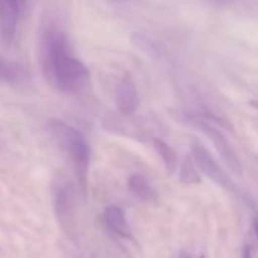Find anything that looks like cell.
<instances>
[{"label":"cell","instance_id":"7a4b0ae2","mask_svg":"<svg viewBox=\"0 0 258 258\" xmlns=\"http://www.w3.org/2000/svg\"><path fill=\"white\" fill-rule=\"evenodd\" d=\"M48 128L59 148L72 160L80 189L83 194H86L90 166V146L85 136L75 127L59 120H50L48 122Z\"/></svg>","mask_w":258,"mask_h":258},{"label":"cell","instance_id":"ba28073f","mask_svg":"<svg viewBox=\"0 0 258 258\" xmlns=\"http://www.w3.org/2000/svg\"><path fill=\"white\" fill-rule=\"evenodd\" d=\"M27 78V71L19 63L4 59L0 57V81L12 83H20Z\"/></svg>","mask_w":258,"mask_h":258},{"label":"cell","instance_id":"9a60e30c","mask_svg":"<svg viewBox=\"0 0 258 258\" xmlns=\"http://www.w3.org/2000/svg\"><path fill=\"white\" fill-rule=\"evenodd\" d=\"M251 105L253 106L254 108H257V110H258V100L257 101H251Z\"/></svg>","mask_w":258,"mask_h":258},{"label":"cell","instance_id":"277c9868","mask_svg":"<svg viewBox=\"0 0 258 258\" xmlns=\"http://www.w3.org/2000/svg\"><path fill=\"white\" fill-rule=\"evenodd\" d=\"M191 154H193L194 161H196V164L198 165V168L201 169V171L204 175L208 176L211 180H213L214 183L221 185L222 188L236 193L237 188L233 184V181H232L231 179L228 178V175L219 168L218 164L214 161V159L212 158L211 154H209L201 144H194Z\"/></svg>","mask_w":258,"mask_h":258},{"label":"cell","instance_id":"6da1fadb","mask_svg":"<svg viewBox=\"0 0 258 258\" xmlns=\"http://www.w3.org/2000/svg\"><path fill=\"white\" fill-rule=\"evenodd\" d=\"M40 64L45 78L63 92H78L90 78L87 67L68 53L66 35L57 30H49L43 37Z\"/></svg>","mask_w":258,"mask_h":258},{"label":"cell","instance_id":"30bf717a","mask_svg":"<svg viewBox=\"0 0 258 258\" xmlns=\"http://www.w3.org/2000/svg\"><path fill=\"white\" fill-rule=\"evenodd\" d=\"M154 148H155L156 153L159 154V156H160L161 160H163L169 175L174 174L176 165H178V156H176L175 151H174L165 141L160 140V139H155V140H154Z\"/></svg>","mask_w":258,"mask_h":258},{"label":"cell","instance_id":"3957f363","mask_svg":"<svg viewBox=\"0 0 258 258\" xmlns=\"http://www.w3.org/2000/svg\"><path fill=\"white\" fill-rule=\"evenodd\" d=\"M179 116H180L181 122L193 126V127L198 128L202 133L206 134V135L212 140L213 145L216 146L217 151H218L219 155L222 156V159H223V161L226 163V165L228 166V168H231V170L233 171L234 174L241 175V163H239L236 153H234L233 149L231 148L229 143L227 141V139L224 138L223 134H222L221 131H218L216 127L209 125V123L207 122V121H204L201 116L191 115V113H179Z\"/></svg>","mask_w":258,"mask_h":258},{"label":"cell","instance_id":"9c48e42d","mask_svg":"<svg viewBox=\"0 0 258 258\" xmlns=\"http://www.w3.org/2000/svg\"><path fill=\"white\" fill-rule=\"evenodd\" d=\"M127 183L130 190L133 191L140 201L151 202L156 198L155 190H154L153 186L148 183V180H146L143 175L133 174V175L128 178Z\"/></svg>","mask_w":258,"mask_h":258},{"label":"cell","instance_id":"8992f818","mask_svg":"<svg viewBox=\"0 0 258 258\" xmlns=\"http://www.w3.org/2000/svg\"><path fill=\"white\" fill-rule=\"evenodd\" d=\"M115 102L123 115H133L139 107V95L131 76H126L117 85Z\"/></svg>","mask_w":258,"mask_h":258},{"label":"cell","instance_id":"5bb4252c","mask_svg":"<svg viewBox=\"0 0 258 258\" xmlns=\"http://www.w3.org/2000/svg\"><path fill=\"white\" fill-rule=\"evenodd\" d=\"M214 3H218V4H224V3H229L232 0H213Z\"/></svg>","mask_w":258,"mask_h":258},{"label":"cell","instance_id":"52a82bcc","mask_svg":"<svg viewBox=\"0 0 258 258\" xmlns=\"http://www.w3.org/2000/svg\"><path fill=\"white\" fill-rule=\"evenodd\" d=\"M106 226L117 236L123 238H133L130 226H128L122 209L116 206H110L105 212Z\"/></svg>","mask_w":258,"mask_h":258},{"label":"cell","instance_id":"7c38bea8","mask_svg":"<svg viewBox=\"0 0 258 258\" xmlns=\"http://www.w3.org/2000/svg\"><path fill=\"white\" fill-rule=\"evenodd\" d=\"M180 180L184 184H188V185L201 183V176H199L198 171L196 169V161L189 155L184 159L183 164H181Z\"/></svg>","mask_w":258,"mask_h":258},{"label":"cell","instance_id":"8fae6325","mask_svg":"<svg viewBox=\"0 0 258 258\" xmlns=\"http://www.w3.org/2000/svg\"><path fill=\"white\" fill-rule=\"evenodd\" d=\"M130 39H131V43H133L138 49H140L141 52L145 53L148 57H151V58L160 57L161 54L160 48L158 47V44H156L150 37H148V35L144 34V33H140V32L133 33Z\"/></svg>","mask_w":258,"mask_h":258},{"label":"cell","instance_id":"4fadbf2b","mask_svg":"<svg viewBox=\"0 0 258 258\" xmlns=\"http://www.w3.org/2000/svg\"><path fill=\"white\" fill-rule=\"evenodd\" d=\"M253 231H254V234H256L257 239H258V217L253 219Z\"/></svg>","mask_w":258,"mask_h":258},{"label":"cell","instance_id":"5b68a950","mask_svg":"<svg viewBox=\"0 0 258 258\" xmlns=\"http://www.w3.org/2000/svg\"><path fill=\"white\" fill-rule=\"evenodd\" d=\"M58 223L68 237H75V212H73V189L70 185L60 186L54 201Z\"/></svg>","mask_w":258,"mask_h":258}]
</instances>
